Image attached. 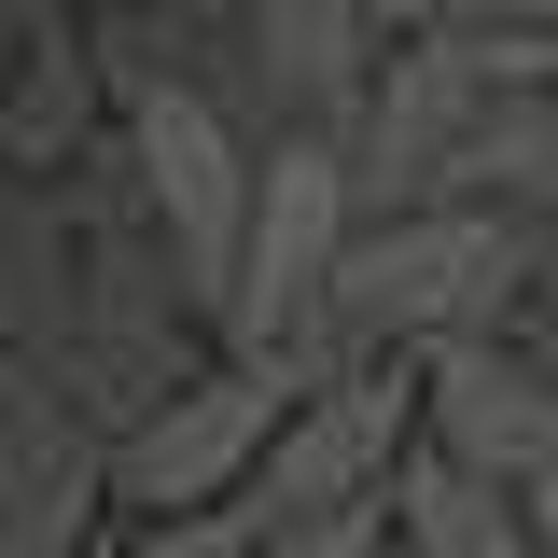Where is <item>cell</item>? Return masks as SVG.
<instances>
[{
    "label": "cell",
    "instance_id": "14",
    "mask_svg": "<svg viewBox=\"0 0 558 558\" xmlns=\"http://www.w3.org/2000/svg\"><path fill=\"white\" fill-rule=\"evenodd\" d=\"M447 14H461V0H391V28H447Z\"/></svg>",
    "mask_w": 558,
    "mask_h": 558
},
{
    "label": "cell",
    "instance_id": "2",
    "mask_svg": "<svg viewBox=\"0 0 558 558\" xmlns=\"http://www.w3.org/2000/svg\"><path fill=\"white\" fill-rule=\"evenodd\" d=\"M252 168H266V154H238V126H223L209 84H126V182H140V209H154L168 293L223 307L238 223H252Z\"/></svg>",
    "mask_w": 558,
    "mask_h": 558
},
{
    "label": "cell",
    "instance_id": "8",
    "mask_svg": "<svg viewBox=\"0 0 558 558\" xmlns=\"http://www.w3.org/2000/svg\"><path fill=\"white\" fill-rule=\"evenodd\" d=\"M377 502H391V558H531V545H517V502H502L475 461H447L433 433L391 461Z\"/></svg>",
    "mask_w": 558,
    "mask_h": 558
},
{
    "label": "cell",
    "instance_id": "3",
    "mask_svg": "<svg viewBox=\"0 0 558 558\" xmlns=\"http://www.w3.org/2000/svg\"><path fill=\"white\" fill-rule=\"evenodd\" d=\"M418 447V363H349L336 391H307V405L279 418V447L252 461V531H293V517H349V502H377L391 461Z\"/></svg>",
    "mask_w": 558,
    "mask_h": 558
},
{
    "label": "cell",
    "instance_id": "12",
    "mask_svg": "<svg viewBox=\"0 0 558 558\" xmlns=\"http://www.w3.org/2000/svg\"><path fill=\"white\" fill-rule=\"evenodd\" d=\"M502 502H517V545H531V558H558V447L531 461V475H502Z\"/></svg>",
    "mask_w": 558,
    "mask_h": 558
},
{
    "label": "cell",
    "instance_id": "9",
    "mask_svg": "<svg viewBox=\"0 0 558 558\" xmlns=\"http://www.w3.org/2000/svg\"><path fill=\"white\" fill-rule=\"evenodd\" d=\"M252 558H391V502H349V517H293V531H252Z\"/></svg>",
    "mask_w": 558,
    "mask_h": 558
},
{
    "label": "cell",
    "instance_id": "4",
    "mask_svg": "<svg viewBox=\"0 0 558 558\" xmlns=\"http://www.w3.org/2000/svg\"><path fill=\"white\" fill-rule=\"evenodd\" d=\"M279 418L293 405H279L252 363H209V377L154 391V405L112 433V502H126V517H209V502H238L252 461L279 447Z\"/></svg>",
    "mask_w": 558,
    "mask_h": 558
},
{
    "label": "cell",
    "instance_id": "10",
    "mask_svg": "<svg viewBox=\"0 0 558 558\" xmlns=\"http://www.w3.org/2000/svg\"><path fill=\"white\" fill-rule=\"evenodd\" d=\"M112 558H252V502H209V517H140Z\"/></svg>",
    "mask_w": 558,
    "mask_h": 558
},
{
    "label": "cell",
    "instance_id": "6",
    "mask_svg": "<svg viewBox=\"0 0 558 558\" xmlns=\"http://www.w3.org/2000/svg\"><path fill=\"white\" fill-rule=\"evenodd\" d=\"M252 70L293 112L279 140H349L377 98V14L363 0H252Z\"/></svg>",
    "mask_w": 558,
    "mask_h": 558
},
{
    "label": "cell",
    "instance_id": "13",
    "mask_svg": "<svg viewBox=\"0 0 558 558\" xmlns=\"http://www.w3.org/2000/svg\"><path fill=\"white\" fill-rule=\"evenodd\" d=\"M447 28H502V43H558V0H461Z\"/></svg>",
    "mask_w": 558,
    "mask_h": 558
},
{
    "label": "cell",
    "instance_id": "1",
    "mask_svg": "<svg viewBox=\"0 0 558 558\" xmlns=\"http://www.w3.org/2000/svg\"><path fill=\"white\" fill-rule=\"evenodd\" d=\"M531 293V223L502 209H363L336 266V336L363 363H418L461 336H517Z\"/></svg>",
    "mask_w": 558,
    "mask_h": 558
},
{
    "label": "cell",
    "instance_id": "11",
    "mask_svg": "<svg viewBox=\"0 0 558 558\" xmlns=\"http://www.w3.org/2000/svg\"><path fill=\"white\" fill-rule=\"evenodd\" d=\"M57 418H70V405L43 391V349H0V475H14V461H28Z\"/></svg>",
    "mask_w": 558,
    "mask_h": 558
},
{
    "label": "cell",
    "instance_id": "5",
    "mask_svg": "<svg viewBox=\"0 0 558 558\" xmlns=\"http://www.w3.org/2000/svg\"><path fill=\"white\" fill-rule=\"evenodd\" d=\"M418 433L447 447V461H475L488 488L531 475L558 447V377L531 363L517 336H461V349H418Z\"/></svg>",
    "mask_w": 558,
    "mask_h": 558
},
{
    "label": "cell",
    "instance_id": "15",
    "mask_svg": "<svg viewBox=\"0 0 558 558\" xmlns=\"http://www.w3.org/2000/svg\"><path fill=\"white\" fill-rule=\"evenodd\" d=\"M363 14H377V28H391V0H363Z\"/></svg>",
    "mask_w": 558,
    "mask_h": 558
},
{
    "label": "cell",
    "instance_id": "7",
    "mask_svg": "<svg viewBox=\"0 0 558 558\" xmlns=\"http://www.w3.org/2000/svg\"><path fill=\"white\" fill-rule=\"evenodd\" d=\"M112 517V433L98 418H57L14 475H0V558H84Z\"/></svg>",
    "mask_w": 558,
    "mask_h": 558
}]
</instances>
